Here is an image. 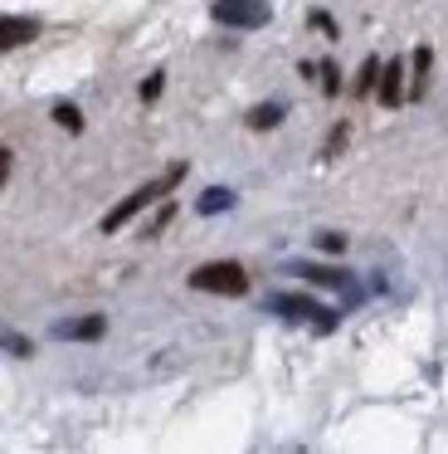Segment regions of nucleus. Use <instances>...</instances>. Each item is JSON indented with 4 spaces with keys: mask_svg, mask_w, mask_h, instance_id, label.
Returning a JSON list of instances; mask_svg holds the SVG:
<instances>
[{
    "mask_svg": "<svg viewBox=\"0 0 448 454\" xmlns=\"http://www.w3.org/2000/svg\"><path fill=\"white\" fill-rule=\"evenodd\" d=\"M282 118V108H278V103H263V108H253V128H273V122H278Z\"/></svg>",
    "mask_w": 448,
    "mask_h": 454,
    "instance_id": "nucleus-9",
    "label": "nucleus"
},
{
    "mask_svg": "<svg viewBox=\"0 0 448 454\" xmlns=\"http://www.w3.org/2000/svg\"><path fill=\"white\" fill-rule=\"evenodd\" d=\"M175 181H181V167H171V171H166L161 181H151V186H142V191H136V196H127V200H122V206H117V210H107V215H103V230H107V235H112V230H122L127 220L136 215V210H142V206H151L156 196H166V191H171Z\"/></svg>",
    "mask_w": 448,
    "mask_h": 454,
    "instance_id": "nucleus-1",
    "label": "nucleus"
},
{
    "mask_svg": "<svg viewBox=\"0 0 448 454\" xmlns=\"http://www.w3.org/2000/svg\"><path fill=\"white\" fill-rule=\"evenodd\" d=\"M107 323L103 317H73V323H58L54 337H64V342H93V337H103Z\"/></svg>",
    "mask_w": 448,
    "mask_h": 454,
    "instance_id": "nucleus-5",
    "label": "nucleus"
},
{
    "mask_svg": "<svg viewBox=\"0 0 448 454\" xmlns=\"http://www.w3.org/2000/svg\"><path fill=\"white\" fill-rule=\"evenodd\" d=\"M399 79H405V64L390 59V64H385V74H380V103H390V108L399 103Z\"/></svg>",
    "mask_w": 448,
    "mask_h": 454,
    "instance_id": "nucleus-6",
    "label": "nucleus"
},
{
    "mask_svg": "<svg viewBox=\"0 0 448 454\" xmlns=\"http://www.w3.org/2000/svg\"><path fill=\"white\" fill-rule=\"evenodd\" d=\"M5 176H10V152L0 147V186H5Z\"/></svg>",
    "mask_w": 448,
    "mask_h": 454,
    "instance_id": "nucleus-16",
    "label": "nucleus"
},
{
    "mask_svg": "<svg viewBox=\"0 0 448 454\" xmlns=\"http://www.w3.org/2000/svg\"><path fill=\"white\" fill-rule=\"evenodd\" d=\"M317 245L327 249V254H336V249H346V239H341V235H317Z\"/></svg>",
    "mask_w": 448,
    "mask_h": 454,
    "instance_id": "nucleus-15",
    "label": "nucleus"
},
{
    "mask_svg": "<svg viewBox=\"0 0 448 454\" xmlns=\"http://www.w3.org/2000/svg\"><path fill=\"white\" fill-rule=\"evenodd\" d=\"M273 308H278V313H288V317H307V313H321L317 303H307V298H292V294L273 298Z\"/></svg>",
    "mask_w": 448,
    "mask_h": 454,
    "instance_id": "nucleus-7",
    "label": "nucleus"
},
{
    "mask_svg": "<svg viewBox=\"0 0 448 454\" xmlns=\"http://www.w3.org/2000/svg\"><path fill=\"white\" fill-rule=\"evenodd\" d=\"M190 288H200V294H224V298H239L243 288H249V274H243L239 264H205L190 274Z\"/></svg>",
    "mask_w": 448,
    "mask_h": 454,
    "instance_id": "nucleus-2",
    "label": "nucleus"
},
{
    "mask_svg": "<svg viewBox=\"0 0 448 454\" xmlns=\"http://www.w3.org/2000/svg\"><path fill=\"white\" fill-rule=\"evenodd\" d=\"M35 35H39L35 20H25V15H0V50H15V44L35 40Z\"/></svg>",
    "mask_w": 448,
    "mask_h": 454,
    "instance_id": "nucleus-4",
    "label": "nucleus"
},
{
    "mask_svg": "<svg viewBox=\"0 0 448 454\" xmlns=\"http://www.w3.org/2000/svg\"><path fill=\"white\" fill-rule=\"evenodd\" d=\"M214 20L234 25V30H259V25H268V5L263 0H214Z\"/></svg>",
    "mask_w": 448,
    "mask_h": 454,
    "instance_id": "nucleus-3",
    "label": "nucleus"
},
{
    "mask_svg": "<svg viewBox=\"0 0 448 454\" xmlns=\"http://www.w3.org/2000/svg\"><path fill=\"white\" fill-rule=\"evenodd\" d=\"M161 79H166V74H151V79H146V83H142V98H146V103H151V98H156V93H161Z\"/></svg>",
    "mask_w": 448,
    "mask_h": 454,
    "instance_id": "nucleus-14",
    "label": "nucleus"
},
{
    "mask_svg": "<svg viewBox=\"0 0 448 454\" xmlns=\"http://www.w3.org/2000/svg\"><path fill=\"white\" fill-rule=\"evenodd\" d=\"M375 74H380V64H375V59H366V69H360V83H356V93H366L370 83H375Z\"/></svg>",
    "mask_w": 448,
    "mask_h": 454,
    "instance_id": "nucleus-12",
    "label": "nucleus"
},
{
    "mask_svg": "<svg viewBox=\"0 0 448 454\" xmlns=\"http://www.w3.org/2000/svg\"><path fill=\"white\" fill-rule=\"evenodd\" d=\"M54 118H58V128H68V132H78V128H83L78 108H68V103H64V108H54Z\"/></svg>",
    "mask_w": 448,
    "mask_h": 454,
    "instance_id": "nucleus-10",
    "label": "nucleus"
},
{
    "mask_svg": "<svg viewBox=\"0 0 448 454\" xmlns=\"http://www.w3.org/2000/svg\"><path fill=\"white\" fill-rule=\"evenodd\" d=\"M414 74H419V79H414V93H419V89H424V74H429V50L414 54Z\"/></svg>",
    "mask_w": 448,
    "mask_h": 454,
    "instance_id": "nucleus-13",
    "label": "nucleus"
},
{
    "mask_svg": "<svg viewBox=\"0 0 448 454\" xmlns=\"http://www.w3.org/2000/svg\"><path fill=\"white\" fill-rule=\"evenodd\" d=\"M307 278H312V284H327V288H341L336 269H307Z\"/></svg>",
    "mask_w": 448,
    "mask_h": 454,
    "instance_id": "nucleus-11",
    "label": "nucleus"
},
{
    "mask_svg": "<svg viewBox=\"0 0 448 454\" xmlns=\"http://www.w3.org/2000/svg\"><path fill=\"white\" fill-rule=\"evenodd\" d=\"M234 206V196L224 186H214V191H205L200 196V215H220V210H229Z\"/></svg>",
    "mask_w": 448,
    "mask_h": 454,
    "instance_id": "nucleus-8",
    "label": "nucleus"
}]
</instances>
